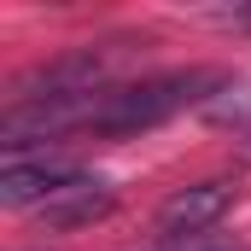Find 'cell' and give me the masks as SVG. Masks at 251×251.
Listing matches in <instances>:
<instances>
[{"instance_id": "6da1fadb", "label": "cell", "mask_w": 251, "mask_h": 251, "mask_svg": "<svg viewBox=\"0 0 251 251\" xmlns=\"http://www.w3.org/2000/svg\"><path fill=\"white\" fill-rule=\"evenodd\" d=\"M210 88H222V70H164V76L117 82V88L100 94L88 128L94 134H140V128H158V123H170L176 111L210 100Z\"/></svg>"}, {"instance_id": "7a4b0ae2", "label": "cell", "mask_w": 251, "mask_h": 251, "mask_svg": "<svg viewBox=\"0 0 251 251\" xmlns=\"http://www.w3.org/2000/svg\"><path fill=\"white\" fill-rule=\"evenodd\" d=\"M228 204H234L228 181H193V187L170 193L158 204V240H199V234H210L228 216Z\"/></svg>"}, {"instance_id": "3957f363", "label": "cell", "mask_w": 251, "mask_h": 251, "mask_svg": "<svg viewBox=\"0 0 251 251\" xmlns=\"http://www.w3.org/2000/svg\"><path fill=\"white\" fill-rule=\"evenodd\" d=\"M82 176V164H70V158H6V170H0V204L6 210H41L64 181H76Z\"/></svg>"}, {"instance_id": "277c9868", "label": "cell", "mask_w": 251, "mask_h": 251, "mask_svg": "<svg viewBox=\"0 0 251 251\" xmlns=\"http://www.w3.org/2000/svg\"><path fill=\"white\" fill-rule=\"evenodd\" d=\"M117 210V187L105 181V176H76V181H64L35 216H41V228H53V234H64V228H88V222H100V216H111Z\"/></svg>"}, {"instance_id": "5b68a950", "label": "cell", "mask_w": 251, "mask_h": 251, "mask_svg": "<svg viewBox=\"0 0 251 251\" xmlns=\"http://www.w3.org/2000/svg\"><path fill=\"white\" fill-rule=\"evenodd\" d=\"M152 251H170V246H152Z\"/></svg>"}]
</instances>
